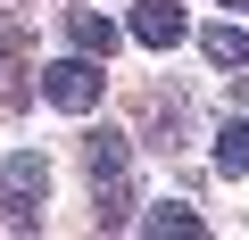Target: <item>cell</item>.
Here are the masks:
<instances>
[{
	"label": "cell",
	"mask_w": 249,
	"mask_h": 240,
	"mask_svg": "<svg viewBox=\"0 0 249 240\" xmlns=\"http://www.w3.org/2000/svg\"><path fill=\"white\" fill-rule=\"evenodd\" d=\"M216 174H249V116L216 125Z\"/></svg>",
	"instance_id": "8"
},
{
	"label": "cell",
	"mask_w": 249,
	"mask_h": 240,
	"mask_svg": "<svg viewBox=\"0 0 249 240\" xmlns=\"http://www.w3.org/2000/svg\"><path fill=\"white\" fill-rule=\"evenodd\" d=\"M224 9H249V0H224Z\"/></svg>",
	"instance_id": "10"
},
{
	"label": "cell",
	"mask_w": 249,
	"mask_h": 240,
	"mask_svg": "<svg viewBox=\"0 0 249 240\" xmlns=\"http://www.w3.org/2000/svg\"><path fill=\"white\" fill-rule=\"evenodd\" d=\"M83 166H91V182L124 174V166H133V149H124V133H91V141H83Z\"/></svg>",
	"instance_id": "7"
},
{
	"label": "cell",
	"mask_w": 249,
	"mask_h": 240,
	"mask_svg": "<svg viewBox=\"0 0 249 240\" xmlns=\"http://www.w3.org/2000/svg\"><path fill=\"white\" fill-rule=\"evenodd\" d=\"M42 199H50V158H42V149H17V158H0V215H9L17 232L42 215Z\"/></svg>",
	"instance_id": "1"
},
{
	"label": "cell",
	"mask_w": 249,
	"mask_h": 240,
	"mask_svg": "<svg viewBox=\"0 0 249 240\" xmlns=\"http://www.w3.org/2000/svg\"><path fill=\"white\" fill-rule=\"evenodd\" d=\"M142 232H158V240H199L208 224H199V207H183V199H158V207L142 215Z\"/></svg>",
	"instance_id": "4"
},
{
	"label": "cell",
	"mask_w": 249,
	"mask_h": 240,
	"mask_svg": "<svg viewBox=\"0 0 249 240\" xmlns=\"http://www.w3.org/2000/svg\"><path fill=\"white\" fill-rule=\"evenodd\" d=\"M91 199H100V207H91V224H100V232H116V224H133V182H124V174L91 182Z\"/></svg>",
	"instance_id": "5"
},
{
	"label": "cell",
	"mask_w": 249,
	"mask_h": 240,
	"mask_svg": "<svg viewBox=\"0 0 249 240\" xmlns=\"http://www.w3.org/2000/svg\"><path fill=\"white\" fill-rule=\"evenodd\" d=\"M199 50H208L216 66H249V33H241L232 17H224V25H208V33H199Z\"/></svg>",
	"instance_id": "9"
},
{
	"label": "cell",
	"mask_w": 249,
	"mask_h": 240,
	"mask_svg": "<svg viewBox=\"0 0 249 240\" xmlns=\"http://www.w3.org/2000/svg\"><path fill=\"white\" fill-rule=\"evenodd\" d=\"M183 33H191L183 0H133V42H142V50H175Z\"/></svg>",
	"instance_id": "3"
},
{
	"label": "cell",
	"mask_w": 249,
	"mask_h": 240,
	"mask_svg": "<svg viewBox=\"0 0 249 240\" xmlns=\"http://www.w3.org/2000/svg\"><path fill=\"white\" fill-rule=\"evenodd\" d=\"M42 99L50 108H67V116H83L91 99H100V58H58V66H42Z\"/></svg>",
	"instance_id": "2"
},
{
	"label": "cell",
	"mask_w": 249,
	"mask_h": 240,
	"mask_svg": "<svg viewBox=\"0 0 249 240\" xmlns=\"http://www.w3.org/2000/svg\"><path fill=\"white\" fill-rule=\"evenodd\" d=\"M67 33H75V50H83V58H108V50H116V17H100V9H75V17H67Z\"/></svg>",
	"instance_id": "6"
}]
</instances>
